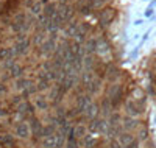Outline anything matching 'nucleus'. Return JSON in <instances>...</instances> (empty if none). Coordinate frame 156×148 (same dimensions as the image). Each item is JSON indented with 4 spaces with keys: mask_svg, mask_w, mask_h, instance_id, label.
Listing matches in <instances>:
<instances>
[{
    "mask_svg": "<svg viewBox=\"0 0 156 148\" xmlns=\"http://www.w3.org/2000/svg\"><path fill=\"white\" fill-rule=\"evenodd\" d=\"M103 2H105V3H106V2H111V0H103Z\"/></svg>",
    "mask_w": 156,
    "mask_h": 148,
    "instance_id": "obj_1",
    "label": "nucleus"
}]
</instances>
